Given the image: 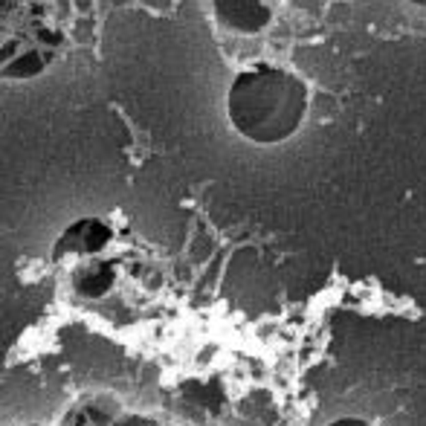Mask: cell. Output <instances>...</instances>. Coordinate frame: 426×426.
Returning <instances> with one entry per match:
<instances>
[{
    "label": "cell",
    "instance_id": "6da1fadb",
    "mask_svg": "<svg viewBox=\"0 0 426 426\" xmlns=\"http://www.w3.org/2000/svg\"><path fill=\"white\" fill-rule=\"evenodd\" d=\"M226 113L243 139L279 145L301 128L308 113V84L284 67H250L235 76L226 93Z\"/></svg>",
    "mask_w": 426,
    "mask_h": 426
},
{
    "label": "cell",
    "instance_id": "7a4b0ae2",
    "mask_svg": "<svg viewBox=\"0 0 426 426\" xmlns=\"http://www.w3.org/2000/svg\"><path fill=\"white\" fill-rule=\"evenodd\" d=\"M215 6L221 21H226L235 29H243V33H253L267 21V9L258 0H215Z\"/></svg>",
    "mask_w": 426,
    "mask_h": 426
},
{
    "label": "cell",
    "instance_id": "3957f363",
    "mask_svg": "<svg viewBox=\"0 0 426 426\" xmlns=\"http://www.w3.org/2000/svg\"><path fill=\"white\" fill-rule=\"evenodd\" d=\"M415 4H420V6H426V0H415Z\"/></svg>",
    "mask_w": 426,
    "mask_h": 426
}]
</instances>
